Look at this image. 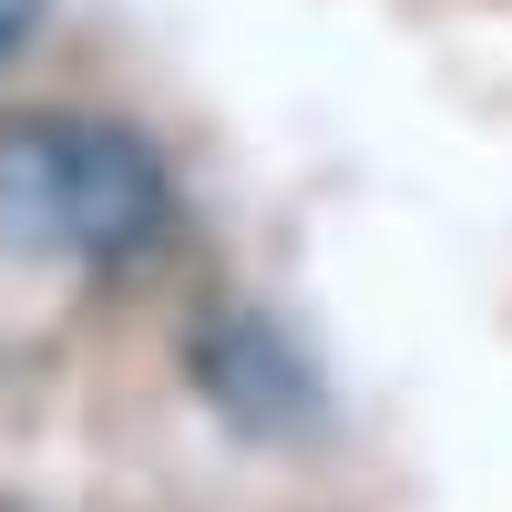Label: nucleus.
Segmentation results:
<instances>
[{
	"label": "nucleus",
	"instance_id": "obj_2",
	"mask_svg": "<svg viewBox=\"0 0 512 512\" xmlns=\"http://www.w3.org/2000/svg\"><path fill=\"white\" fill-rule=\"evenodd\" d=\"M31 31H41V0H0V62H21Z\"/></svg>",
	"mask_w": 512,
	"mask_h": 512
},
{
	"label": "nucleus",
	"instance_id": "obj_1",
	"mask_svg": "<svg viewBox=\"0 0 512 512\" xmlns=\"http://www.w3.org/2000/svg\"><path fill=\"white\" fill-rule=\"evenodd\" d=\"M175 226V185L144 134L93 113H21L0 123V236L62 267H134Z\"/></svg>",
	"mask_w": 512,
	"mask_h": 512
}]
</instances>
